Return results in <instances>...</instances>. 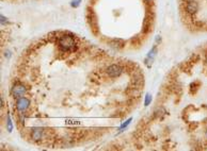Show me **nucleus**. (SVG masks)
Segmentation results:
<instances>
[{
    "label": "nucleus",
    "mask_w": 207,
    "mask_h": 151,
    "mask_svg": "<svg viewBox=\"0 0 207 151\" xmlns=\"http://www.w3.org/2000/svg\"><path fill=\"white\" fill-rule=\"evenodd\" d=\"M58 46L60 50L67 52V51H75L77 48V44L74 35L63 34L58 38Z\"/></svg>",
    "instance_id": "nucleus-1"
},
{
    "label": "nucleus",
    "mask_w": 207,
    "mask_h": 151,
    "mask_svg": "<svg viewBox=\"0 0 207 151\" xmlns=\"http://www.w3.org/2000/svg\"><path fill=\"white\" fill-rule=\"evenodd\" d=\"M123 71H124V68L118 64L110 65V66H108L107 69H106V74H107L108 77H110V78L120 77V76L123 74Z\"/></svg>",
    "instance_id": "nucleus-2"
},
{
    "label": "nucleus",
    "mask_w": 207,
    "mask_h": 151,
    "mask_svg": "<svg viewBox=\"0 0 207 151\" xmlns=\"http://www.w3.org/2000/svg\"><path fill=\"white\" fill-rule=\"evenodd\" d=\"M30 106V100L26 97H19L16 100V110L19 113H24L25 111L28 110V108Z\"/></svg>",
    "instance_id": "nucleus-3"
},
{
    "label": "nucleus",
    "mask_w": 207,
    "mask_h": 151,
    "mask_svg": "<svg viewBox=\"0 0 207 151\" xmlns=\"http://www.w3.org/2000/svg\"><path fill=\"white\" fill-rule=\"evenodd\" d=\"M12 96L14 98H19V97H23L26 93H27V88L25 87V85H23L22 83H16V84L13 85L12 87Z\"/></svg>",
    "instance_id": "nucleus-4"
},
{
    "label": "nucleus",
    "mask_w": 207,
    "mask_h": 151,
    "mask_svg": "<svg viewBox=\"0 0 207 151\" xmlns=\"http://www.w3.org/2000/svg\"><path fill=\"white\" fill-rule=\"evenodd\" d=\"M186 12L188 13V14L190 15H194L196 12L199 11V4L198 2L193 1V0H189V1L186 3Z\"/></svg>",
    "instance_id": "nucleus-5"
},
{
    "label": "nucleus",
    "mask_w": 207,
    "mask_h": 151,
    "mask_svg": "<svg viewBox=\"0 0 207 151\" xmlns=\"http://www.w3.org/2000/svg\"><path fill=\"white\" fill-rule=\"evenodd\" d=\"M157 52H158V50H157V47L156 46H153L152 49L149 51V53H147L146 56V59H145V64L147 65V66H151L152 63L154 62L155 58H156L157 56Z\"/></svg>",
    "instance_id": "nucleus-6"
},
{
    "label": "nucleus",
    "mask_w": 207,
    "mask_h": 151,
    "mask_svg": "<svg viewBox=\"0 0 207 151\" xmlns=\"http://www.w3.org/2000/svg\"><path fill=\"white\" fill-rule=\"evenodd\" d=\"M44 131L42 128H33L31 131V139L33 140H41L43 139Z\"/></svg>",
    "instance_id": "nucleus-7"
},
{
    "label": "nucleus",
    "mask_w": 207,
    "mask_h": 151,
    "mask_svg": "<svg viewBox=\"0 0 207 151\" xmlns=\"http://www.w3.org/2000/svg\"><path fill=\"white\" fill-rule=\"evenodd\" d=\"M124 41L120 40V38H115V40H112L110 41V46L112 48H115V49H121L124 47Z\"/></svg>",
    "instance_id": "nucleus-8"
},
{
    "label": "nucleus",
    "mask_w": 207,
    "mask_h": 151,
    "mask_svg": "<svg viewBox=\"0 0 207 151\" xmlns=\"http://www.w3.org/2000/svg\"><path fill=\"white\" fill-rule=\"evenodd\" d=\"M143 84V79L141 78H134V79H133V86L134 88H139L141 87V85Z\"/></svg>",
    "instance_id": "nucleus-9"
},
{
    "label": "nucleus",
    "mask_w": 207,
    "mask_h": 151,
    "mask_svg": "<svg viewBox=\"0 0 207 151\" xmlns=\"http://www.w3.org/2000/svg\"><path fill=\"white\" fill-rule=\"evenodd\" d=\"M6 127H7V130L9 132H12L13 131V121L10 117V114L7 115V122H6Z\"/></svg>",
    "instance_id": "nucleus-10"
},
{
    "label": "nucleus",
    "mask_w": 207,
    "mask_h": 151,
    "mask_svg": "<svg viewBox=\"0 0 207 151\" xmlns=\"http://www.w3.org/2000/svg\"><path fill=\"white\" fill-rule=\"evenodd\" d=\"M131 120H133V118H128L127 120H126L125 122H123L122 124L120 126V128H119V132H122V131H124L127 127L130 124V122H131Z\"/></svg>",
    "instance_id": "nucleus-11"
},
{
    "label": "nucleus",
    "mask_w": 207,
    "mask_h": 151,
    "mask_svg": "<svg viewBox=\"0 0 207 151\" xmlns=\"http://www.w3.org/2000/svg\"><path fill=\"white\" fill-rule=\"evenodd\" d=\"M151 102H152V95L151 94H146L145 99H144V105L145 106L149 105H151Z\"/></svg>",
    "instance_id": "nucleus-12"
},
{
    "label": "nucleus",
    "mask_w": 207,
    "mask_h": 151,
    "mask_svg": "<svg viewBox=\"0 0 207 151\" xmlns=\"http://www.w3.org/2000/svg\"><path fill=\"white\" fill-rule=\"evenodd\" d=\"M65 124H81V122L78 120H75V119H66L65 120Z\"/></svg>",
    "instance_id": "nucleus-13"
},
{
    "label": "nucleus",
    "mask_w": 207,
    "mask_h": 151,
    "mask_svg": "<svg viewBox=\"0 0 207 151\" xmlns=\"http://www.w3.org/2000/svg\"><path fill=\"white\" fill-rule=\"evenodd\" d=\"M82 0H72L71 1V7H78L81 3Z\"/></svg>",
    "instance_id": "nucleus-14"
},
{
    "label": "nucleus",
    "mask_w": 207,
    "mask_h": 151,
    "mask_svg": "<svg viewBox=\"0 0 207 151\" xmlns=\"http://www.w3.org/2000/svg\"><path fill=\"white\" fill-rule=\"evenodd\" d=\"M0 18H1V25L3 26L4 23H8V18L7 17H4L3 15H1V16H0Z\"/></svg>",
    "instance_id": "nucleus-15"
},
{
    "label": "nucleus",
    "mask_w": 207,
    "mask_h": 151,
    "mask_svg": "<svg viewBox=\"0 0 207 151\" xmlns=\"http://www.w3.org/2000/svg\"><path fill=\"white\" fill-rule=\"evenodd\" d=\"M155 41H156V43H157V44H160V41H161V36H159V35H158V36H157V37H156V40H155Z\"/></svg>",
    "instance_id": "nucleus-16"
},
{
    "label": "nucleus",
    "mask_w": 207,
    "mask_h": 151,
    "mask_svg": "<svg viewBox=\"0 0 207 151\" xmlns=\"http://www.w3.org/2000/svg\"><path fill=\"white\" fill-rule=\"evenodd\" d=\"M6 56L7 58H10V51H6Z\"/></svg>",
    "instance_id": "nucleus-17"
},
{
    "label": "nucleus",
    "mask_w": 207,
    "mask_h": 151,
    "mask_svg": "<svg viewBox=\"0 0 207 151\" xmlns=\"http://www.w3.org/2000/svg\"><path fill=\"white\" fill-rule=\"evenodd\" d=\"M145 2H147V3H151V2H153L154 0H144Z\"/></svg>",
    "instance_id": "nucleus-18"
},
{
    "label": "nucleus",
    "mask_w": 207,
    "mask_h": 151,
    "mask_svg": "<svg viewBox=\"0 0 207 151\" xmlns=\"http://www.w3.org/2000/svg\"><path fill=\"white\" fill-rule=\"evenodd\" d=\"M1 106H3V98L1 97Z\"/></svg>",
    "instance_id": "nucleus-19"
},
{
    "label": "nucleus",
    "mask_w": 207,
    "mask_h": 151,
    "mask_svg": "<svg viewBox=\"0 0 207 151\" xmlns=\"http://www.w3.org/2000/svg\"><path fill=\"white\" fill-rule=\"evenodd\" d=\"M205 136H206V139H207V130H206V132H205Z\"/></svg>",
    "instance_id": "nucleus-20"
},
{
    "label": "nucleus",
    "mask_w": 207,
    "mask_h": 151,
    "mask_svg": "<svg viewBox=\"0 0 207 151\" xmlns=\"http://www.w3.org/2000/svg\"><path fill=\"white\" fill-rule=\"evenodd\" d=\"M206 62H207V59H206Z\"/></svg>",
    "instance_id": "nucleus-21"
}]
</instances>
